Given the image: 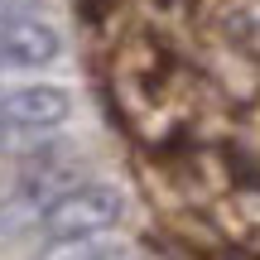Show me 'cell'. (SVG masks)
I'll return each instance as SVG.
<instances>
[{"label":"cell","mask_w":260,"mask_h":260,"mask_svg":"<svg viewBox=\"0 0 260 260\" xmlns=\"http://www.w3.org/2000/svg\"><path fill=\"white\" fill-rule=\"evenodd\" d=\"M0 116L15 125H24L34 140L58 135L73 121V92L58 82H19V87H0Z\"/></svg>","instance_id":"cell-2"},{"label":"cell","mask_w":260,"mask_h":260,"mask_svg":"<svg viewBox=\"0 0 260 260\" xmlns=\"http://www.w3.org/2000/svg\"><path fill=\"white\" fill-rule=\"evenodd\" d=\"M58 53H63V34H58V24H48V19L24 15V19L0 24V73L48 68Z\"/></svg>","instance_id":"cell-3"},{"label":"cell","mask_w":260,"mask_h":260,"mask_svg":"<svg viewBox=\"0 0 260 260\" xmlns=\"http://www.w3.org/2000/svg\"><path fill=\"white\" fill-rule=\"evenodd\" d=\"M29 145H39V140L29 135L24 125H15V121L0 116V154H15V149H29Z\"/></svg>","instance_id":"cell-5"},{"label":"cell","mask_w":260,"mask_h":260,"mask_svg":"<svg viewBox=\"0 0 260 260\" xmlns=\"http://www.w3.org/2000/svg\"><path fill=\"white\" fill-rule=\"evenodd\" d=\"M125 193L116 183H102V178L87 174L82 183H73L44 217H39V241H92V236H111L116 226L125 222Z\"/></svg>","instance_id":"cell-1"},{"label":"cell","mask_w":260,"mask_h":260,"mask_svg":"<svg viewBox=\"0 0 260 260\" xmlns=\"http://www.w3.org/2000/svg\"><path fill=\"white\" fill-rule=\"evenodd\" d=\"M34 260H125V246H116L111 236H92V241H48V246H39Z\"/></svg>","instance_id":"cell-4"}]
</instances>
